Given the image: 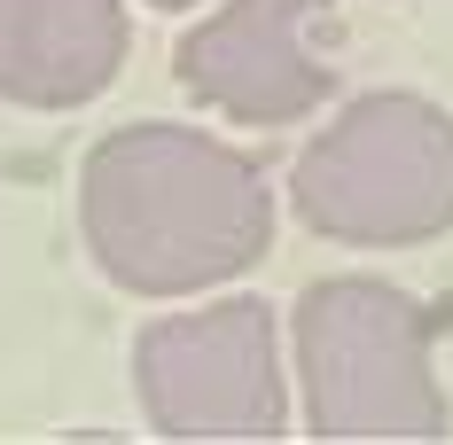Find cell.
Segmentation results:
<instances>
[{
  "mask_svg": "<svg viewBox=\"0 0 453 445\" xmlns=\"http://www.w3.org/2000/svg\"><path fill=\"white\" fill-rule=\"evenodd\" d=\"M297 219L352 250H414L453 226V118L407 87L344 102L289 173Z\"/></svg>",
  "mask_w": 453,
  "mask_h": 445,
  "instance_id": "obj_2",
  "label": "cell"
},
{
  "mask_svg": "<svg viewBox=\"0 0 453 445\" xmlns=\"http://www.w3.org/2000/svg\"><path fill=\"white\" fill-rule=\"evenodd\" d=\"M149 8H196V0H149Z\"/></svg>",
  "mask_w": 453,
  "mask_h": 445,
  "instance_id": "obj_7",
  "label": "cell"
},
{
  "mask_svg": "<svg viewBox=\"0 0 453 445\" xmlns=\"http://www.w3.org/2000/svg\"><path fill=\"white\" fill-rule=\"evenodd\" d=\"M430 312L375 273H328L297 297L305 422L320 438H446L453 406L430 375Z\"/></svg>",
  "mask_w": 453,
  "mask_h": 445,
  "instance_id": "obj_3",
  "label": "cell"
},
{
  "mask_svg": "<svg viewBox=\"0 0 453 445\" xmlns=\"http://www.w3.org/2000/svg\"><path fill=\"white\" fill-rule=\"evenodd\" d=\"M336 0H226L180 47L173 79L234 126H289L336 94Z\"/></svg>",
  "mask_w": 453,
  "mask_h": 445,
  "instance_id": "obj_5",
  "label": "cell"
},
{
  "mask_svg": "<svg viewBox=\"0 0 453 445\" xmlns=\"http://www.w3.org/2000/svg\"><path fill=\"white\" fill-rule=\"evenodd\" d=\"M79 234L134 297H196L273 250L266 173L196 126H118L79 165Z\"/></svg>",
  "mask_w": 453,
  "mask_h": 445,
  "instance_id": "obj_1",
  "label": "cell"
},
{
  "mask_svg": "<svg viewBox=\"0 0 453 445\" xmlns=\"http://www.w3.org/2000/svg\"><path fill=\"white\" fill-rule=\"evenodd\" d=\"M134 391L157 438H281L289 430L273 312L258 297L149 320L134 336Z\"/></svg>",
  "mask_w": 453,
  "mask_h": 445,
  "instance_id": "obj_4",
  "label": "cell"
},
{
  "mask_svg": "<svg viewBox=\"0 0 453 445\" xmlns=\"http://www.w3.org/2000/svg\"><path fill=\"white\" fill-rule=\"evenodd\" d=\"M126 71V0H0V102L87 110Z\"/></svg>",
  "mask_w": 453,
  "mask_h": 445,
  "instance_id": "obj_6",
  "label": "cell"
}]
</instances>
